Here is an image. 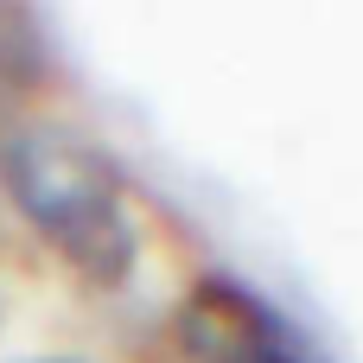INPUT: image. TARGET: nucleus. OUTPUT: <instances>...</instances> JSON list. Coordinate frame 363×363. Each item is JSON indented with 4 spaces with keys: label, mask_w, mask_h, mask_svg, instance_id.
Segmentation results:
<instances>
[{
    "label": "nucleus",
    "mask_w": 363,
    "mask_h": 363,
    "mask_svg": "<svg viewBox=\"0 0 363 363\" xmlns=\"http://www.w3.org/2000/svg\"><path fill=\"white\" fill-rule=\"evenodd\" d=\"M45 77H51V51L38 26L19 13V0H0V102H26L32 89H45Z\"/></svg>",
    "instance_id": "nucleus-3"
},
{
    "label": "nucleus",
    "mask_w": 363,
    "mask_h": 363,
    "mask_svg": "<svg viewBox=\"0 0 363 363\" xmlns=\"http://www.w3.org/2000/svg\"><path fill=\"white\" fill-rule=\"evenodd\" d=\"M0 191L83 287L115 294L134 281L140 230L121 198V179L96 147L57 128L13 121L0 128Z\"/></svg>",
    "instance_id": "nucleus-1"
},
{
    "label": "nucleus",
    "mask_w": 363,
    "mask_h": 363,
    "mask_svg": "<svg viewBox=\"0 0 363 363\" xmlns=\"http://www.w3.org/2000/svg\"><path fill=\"white\" fill-rule=\"evenodd\" d=\"M179 332L198 363H325L281 306L236 274H204L179 313Z\"/></svg>",
    "instance_id": "nucleus-2"
},
{
    "label": "nucleus",
    "mask_w": 363,
    "mask_h": 363,
    "mask_svg": "<svg viewBox=\"0 0 363 363\" xmlns=\"http://www.w3.org/2000/svg\"><path fill=\"white\" fill-rule=\"evenodd\" d=\"M38 363H77V357H38Z\"/></svg>",
    "instance_id": "nucleus-4"
}]
</instances>
